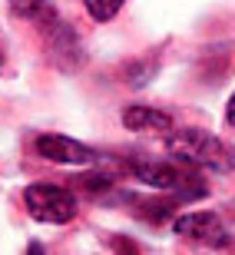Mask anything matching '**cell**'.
<instances>
[{
  "label": "cell",
  "instance_id": "6",
  "mask_svg": "<svg viewBox=\"0 0 235 255\" xmlns=\"http://www.w3.org/2000/svg\"><path fill=\"white\" fill-rule=\"evenodd\" d=\"M83 3H86V10H90L96 20L116 17V13H119V7H122V0H83Z\"/></svg>",
  "mask_w": 235,
  "mask_h": 255
},
{
  "label": "cell",
  "instance_id": "3",
  "mask_svg": "<svg viewBox=\"0 0 235 255\" xmlns=\"http://www.w3.org/2000/svg\"><path fill=\"white\" fill-rule=\"evenodd\" d=\"M37 152L50 162H73V166H86V162L96 159V152L90 146L70 139V136H53V132L37 139Z\"/></svg>",
  "mask_w": 235,
  "mask_h": 255
},
{
  "label": "cell",
  "instance_id": "8",
  "mask_svg": "<svg viewBox=\"0 0 235 255\" xmlns=\"http://www.w3.org/2000/svg\"><path fill=\"white\" fill-rule=\"evenodd\" d=\"M226 120H229V123L235 126V96H232V100H229V113H226Z\"/></svg>",
  "mask_w": 235,
  "mask_h": 255
},
{
  "label": "cell",
  "instance_id": "1",
  "mask_svg": "<svg viewBox=\"0 0 235 255\" xmlns=\"http://www.w3.org/2000/svg\"><path fill=\"white\" fill-rule=\"evenodd\" d=\"M169 152L189 166H206V169L229 172L235 169V149H229L222 139L209 136L202 129H179L169 136Z\"/></svg>",
  "mask_w": 235,
  "mask_h": 255
},
{
  "label": "cell",
  "instance_id": "5",
  "mask_svg": "<svg viewBox=\"0 0 235 255\" xmlns=\"http://www.w3.org/2000/svg\"><path fill=\"white\" fill-rule=\"evenodd\" d=\"M122 123L126 129H172V116L162 113V110H149V106H129L122 113Z\"/></svg>",
  "mask_w": 235,
  "mask_h": 255
},
{
  "label": "cell",
  "instance_id": "4",
  "mask_svg": "<svg viewBox=\"0 0 235 255\" xmlns=\"http://www.w3.org/2000/svg\"><path fill=\"white\" fill-rule=\"evenodd\" d=\"M176 232L186 239H196V242H209V246H226V226L219 222L212 212H189V216L176 219Z\"/></svg>",
  "mask_w": 235,
  "mask_h": 255
},
{
  "label": "cell",
  "instance_id": "7",
  "mask_svg": "<svg viewBox=\"0 0 235 255\" xmlns=\"http://www.w3.org/2000/svg\"><path fill=\"white\" fill-rule=\"evenodd\" d=\"M10 10L17 17H37L40 10H47V3L43 0H10Z\"/></svg>",
  "mask_w": 235,
  "mask_h": 255
},
{
  "label": "cell",
  "instance_id": "2",
  "mask_svg": "<svg viewBox=\"0 0 235 255\" xmlns=\"http://www.w3.org/2000/svg\"><path fill=\"white\" fill-rule=\"evenodd\" d=\"M23 202H27L30 216L40 219V222H53V226H63L76 216V199L73 192L60 189V186H30L23 192Z\"/></svg>",
  "mask_w": 235,
  "mask_h": 255
}]
</instances>
